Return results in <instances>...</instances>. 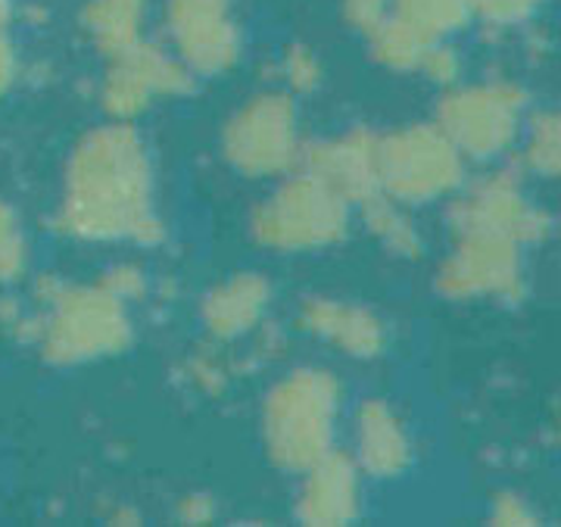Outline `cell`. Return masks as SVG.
<instances>
[{"mask_svg": "<svg viewBox=\"0 0 561 527\" xmlns=\"http://www.w3.org/2000/svg\"><path fill=\"white\" fill-rule=\"evenodd\" d=\"M57 228L76 241L157 247L165 225L153 197V162L128 122L88 131L66 165Z\"/></svg>", "mask_w": 561, "mask_h": 527, "instance_id": "6da1fadb", "label": "cell"}, {"mask_svg": "<svg viewBox=\"0 0 561 527\" xmlns=\"http://www.w3.org/2000/svg\"><path fill=\"white\" fill-rule=\"evenodd\" d=\"M41 316L32 319V341L54 365H84L116 356L131 344L128 303L103 284H38Z\"/></svg>", "mask_w": 561, "mask_h": 527, "instance_id": "7a4b0ae2", "label": "cell"}, {"mask_svg": "<svg viewBox=\"0 0 561 527\" xmlns=\"http://www.w3.org/2000/svg\"><path fill=\"white\" fill-rule=\"evenodd\" d=\"M343 385L334 371L302 365L272 385L262 400L265 456L284 471L302 474L334 449Z\"/></svg>", "mask_w": 561, "mask_h": 527, "instance_id": "3957f363", "label": "cell"}, {"mask_svg": "<svg viewBox=\"0 0 561 527\" xmlns=\"http://www.w3.org/2000/svg\"><path fill=\"white\" fill-rule=\"evenodd\" d=\"M350 203L337 197L306 169L287 179L253 209L250 231L256 243L275 253H312L346 238Z\"/></svg>", "mask_w": 561, "mask_h": 527, "instance_id": "277c9868", "label": "cell"}, {"mask_svg": "<svg viewBox=\"0 0 561 527\" xmlns=\"http://www.w3.org/2000/svg\"><path fill=\"white\" fill-rule=\"evenodd\" d=\"M221 153L247 179H278L300 165V110L287 91H262L221 131Z\"/></svg>", "mask_w": 561, "mask_h": 527, "instance_id": "5b68a950", "label": "cell"}, {"mask_svg": "<svg viewBox=\"0 0 561 527\" xmlns=\"http://www.w3.org/2000/svg\"><path fill=\"white\" fill-rule=\"evenodd\" d=\"M465 157L434 125H405L378 141L381 191L400 203H431L453 194L465 175Z\"/></svg>", "mask_w": 561, "mask_h": 527, "instance_id": "8992f818", "label": "cell"}, {"mask_svg": "<svg viewBox=\"0 0 561 527\" xmlns=\"http://www.w3.org/2000/svg\"><path fill=\"white\" fill-rule=\"evenodd\" d=\"M524 91L508 81L449 91L437 106V125L468 160H493L518 138Z\"/></svg>", "mask_w": 561, "mask_h": 527, "instance_id": "52a82bcc", "label": "cell"}, {"mask_svg": "<svg viewBox=\"0 0 561 527\" xmlns=\"http://www.w3.org/2000/svg\"><path fill=\"white\" fill-rule=\"evenodd\" d=\"M194 88V72L153 41H140L110 60L101 88L103 110L116 122H128L150 110L160 98H181Z\"/></svg>", "mask_w": 561, "mask_h": 527, "instance_id": "ba28073f", "label": "cell"}, {"mask_svg": "<svg viewBox=\"0 0 561 527\" xmlns=\"http://www.w3.org/2000/svg\"><path fill=\"white\" fill-rule=\"evenodd\" d=\"M165 35L194 76H221L241 57L231 0H165Z\"/></svg>", "mask_w": 561, "mask_h": 527, "instance_id": "9c48e42d", "label": "cell"}, {"mask_svg": "<svg viewBox=\"0 0 561 527\" xmlns=\"http://www.w3.org/2000/svg\"><path fill=\"white\" fill-rule=\"evenodd\" d=\"M522 243L502 234H456V250L437 272V290L449 300L522 294Z\"/></svg>", "mask_w": 561, "mask_h": 527, "instance_id": "30bf717a", "label": "cell"}, {"mask_svg": "<svg viewBox=\"0 0 561 527\" xmlns=\"http://www.w3.org/2000/svg\"><path fill=\"white\" fill-rule=\"evenodd\" d=\"M453 234H502L518 243L540 241L549 231V219L534 203L524 197V191L512 175H490L478 182L461 201L449 209Z\"/></svg>", "mask_w": 561, "mask_h": 527, "instance_id": "8fae6325", "label": "cell"}, {"mask_svg": "<svg viewBox=\"0 0 561 527\" xmlns=\"http://www.w3.org/2000/svg\"><path fill=\"white\" fill-rule=\"evenodd\" d=\"M378 135L353 128L346 135L302 147L300 169L328 184L337 197L359 206L368 197L381 194V172H378Z\"/></svg>", "mask_w": 561, "mask_h": 527, "instance_id": "7c38bea8", "label": "cell"}, {"mask_svg": "<svg viewBox=\"0 0 561 527\" xmlns=\"http://www.w3.org/2000/svg\"><path fill=\"white\" fill-rule=\"evenodd\" d=\"M362 515V471L341 449H331L302 471L297 518L309 527L353 525Z\"/></svg>", "mask_w": 561, "mask_h": 527, "instance_id": "4fadbf2b", "label": "cell"}, {"mask_svg": "<svg viewBox=\"0 0 561 527\" xmlns=\"http://www.w3.org/2000/svg\"><path fill=\"white\" fill-rule=\"evenodd\" d=\"M300 328L350 359H375L387 346V328L381 319L371 309L337 297L302 300Z\"/></svg>", "mask_w": 561, "mask_h": 527, "instance_id": "5bb4252c", "label": "cell"}, {"mask_svg": "<svg viewBox=\"0 0 561 527\" xmlns=\"http://www.w3.org/2000/svg\"><path fill=\"white\" fill-rule=\"evenodd\" d=\"M353 462L368 478H400L412 466V440L402 419L383 403L368 400L353 425Z\"/></svg>", "mask_w": 561, "mask_h": 527, "instance_id": "9a60e30c", "label": "cell"}, {"mask_svg": "<svg viewBox=\"0 0 561 527\" xmlns=\"http://www.w3.org/2000/svg\"><path fill=\"white\" fill-rule=\"evenodd\" d=\"M272 303V284L256 272H238L203 300V324L216 341H238L256 331Z\"/></svg>", "mask_w": 561, "mask_h": 527, "instance_id": "2e32d148", "label": "cell"}, {"mask_svg": "<svg viewBox=\"0 0 561 527\" xmlns=\"http://www.w3.org/2000/svg\"><path fill=\"white\" fill-rule=\"evenodd\" d=\"M84 32L106 60L125 54L144 41L147 25V0H91L84 7Z\"/></svg>", "mask_w": 561, "mask_h": 527, "instance_id": "e0dca14e", "label": "cell"}, {"mask_svg": "<svg viewBox=\"0 0 561 527\" xmlns=\"http://www.w3.org/2000/svg\"><path fill=\"white\" fill-rule=\"evenodd\" d=\"M405 203L393 201L387 194H375L365 203H359L362 222L368 225V231L393 253V256H419L421 253V234L412 225V219L402 209Z\"/></svg>", "mask_w": 561, "mask_h": 527, "instance_id": "ac0fdd59", "label": "cell"}, {"mask_svg": "<svg viewBox=\"0 0 561 527\" xmlns=\"http://www.w3.org/2000/svg\"><path fill=\"white\" fill-rule=\"evenodd\" d=\"M434 41L424 38L419 28H412L409 22H402L400 16H387V20L368 35V47H371V57L383 62L387 69H419L424 50L431 47Z\"/></svg>", "mask_w": 561, "mask_h": 527, "instance_id": "d6986e66", "label": "cell"}, {"mask_svg": "<svg viewBox=\"0 0 561 527\" xmlns=\"http://www.w3.org/2000/svg\"><path fill=\"white\" fill-rule=\"evenodd\" d=\"M393 16L419 28L424 38L440 41L474 16L471 0H393Z\"/></svg>", "mask_w": 561, "mask_h": 527, "instance_id": "ffe728a7", "label": "cell"}, {"mask_svg": "<svg viewBox=\"0 0 561 527\" xmlns=\"http://www.w3.org/2000/svg\"><path fill=\"white\" fill-rule=\"evenodd\" d=\"M527 165L540 175L561 179V110L556 113H542L530 125L527 135Z\"/></svg>", "mask_w": 561, "mask_h": 527, "instance_id": "44dd1931", "label": "cell"}, {"mask_svg": "<svg viewBox=\"0 0 561 527\" xmlns=\"http://www.w3.org/2000/svg\"><path fill=\"white\" fill-rule=\"evenodd\" d=\"M28 272V241L20 216L0 197V284H16Z\"/></svg>", "mask_w": 561, "mask_h": 527, "instance_id": "7402d4cb", "label": "cell"}, {"mask_svg": "<svg viewBox=\"0 0 561 527\" xmlns=\"http://www.w3.org/2000/svg\"><path fill=\"white\" fill-rule=\"evenodd\" d=\"M278 72L290 94H309V91H316L321 84V76H324L319 57L309 47H302V44H290L284 50Z\"/></svg>", "mask_w": 561, "mask_h": 527, "instance_id": "603a6c76", "label": "cell"}, {"mask_svg": "<svg viewBox=\"0 0 561 527\" xmlns=\"http://www.w3.org/2000/svg\"><path fill=\"white\" fill-rule=\"evenodd\" d=\"M540 0H471V10L493 25H518L537 13Z\"/></svg>", "mask_w": 561, "mask_h": 527, "instance_id": "cb8c5ba5", "label": "cell"}, {"mask_svg": "<svg viewBox=\"0 0 561 527\" xmlns=\"http://www.w3.org/2000/svg\"><path fill=\"white\" fill-rule=\"evenodd\" d=\"M421 72L427 76L431 81H437V84H453V81L459 79L461 72V60L459 54L449 47V44H440V41H434L427 50H424V57H421Z\"/></svg>", "mask_w": 561, "mask_h": 527, "instance_id": "d4e9b609", "label": "cell"}, {"mask_svg": "<svg viewBox=\"0 0 561 527\" xmlns=\"http://www.w3.org/2000/svg\"><path fill=\"white\" fill-rule=\"evenodd\" d=\"M393 13V0H343V16L365 38Z\"/></svg>", "mask_w": 561, "mask_h": 527, "instance_id": "484cf974", "label": "cell"}, {"mask_svg": "<svg viewBox=\"0 0 561 527\" xmlns=\"http://www.w3.org/2000/svg\"><path fill=\"white\" fill-rule=\"evenodd\" d=\"M101 284L106 287V290H113V294H116L119 300H125L128 306L147 294V275L140 272L138 265H131V263L113 265V268L103 275Z\"/></svg>", "mask_w": 561, "mask_h": 527, "instance_id": "4316f807", "label": "cell"}, {"mask_svg": "<svg viewBox=\"0 0 561 527\" xmlns=\"http://www.w3.org/2000/svg\"><path fill=\"white\" fill-rule=\"evenodd\" d=\"M490 525L496 527H534L537 525V515L530 512V506L518 500L515 493H500L493 500L490 508Z\"/></svg>", "mask_w": 561, "mask_h": 527, "instance_id": "83f0119b", "label": "cell"}, {"mask_svg": "<svg viewBox=\"0 0 561 527\" xmlns=\"http://www.w3.org/2000/svg\"><path fill=\"white\" fill-rule=\"evenodd\" d=\"M191 381L201 387V390H206V393H219V390H225L228 371H225L219 356L201 353V356L191 359Z\"/></svg>", "mask_w": 561, "mask_h": 527, "instance_id": "f1b7e54d", "label": "cell"}, {"mask_svg": "<svg viewBox=\"0 0 561 527\" xmlns=\"http://www.w3.org/2000/svg\"><path fill=\"white\" fill-rule=\"evenodd\" d=\"M175 515H179L181 525H213L219 515V506L209 493H187L179 500Z\"/></svg>", "mask_w": 561, "mask_h": 527, "instance_id": "f546056e", "label": "cell"}, {"mask_svg": "<svg viewBox=\"0 0 561 527\" xmlns=\"http://www.w3.org/2000/svg\"><path fill=\"white\" fill-rule=\"evenodd\" d=\"M20 76V60H16V50H13V44L3 38V32H0V94H7L10 91V84L16 81Z\"/></svg>", "mask_w": 561, "mask_h": 527, "instance_id": "4dcf8cb0", "label": "cell"}, {"mask_svg": "<svg viewBox=\"0 0 561 527\" xmlns=\"http://www.w3.org/2000/svg\"><path fill=\"white\" fill-rule=\"evenodd\" d=\"M110 522H113V525H138V512H131V508H116V512L110 515Z\"/></svg>", "mask_w": 561, "mask_h": 527, "instance_id": "1f68e13d", "label": "cell"}, {"mask_svg": "<svg viewBox=\"0 0 561 527\" xmlns=\"http://www.w3.org/2000/svg\"><path fill=\"white\" fill-rule=\"evenodd\" d=\"M10 13H13V3L10 0H0V32H3V25L10 20Z\"/></svg>", "mask_w": 561, "mask_h": 527, "instance_id": "d6a6232c", "label": "cell"}]
</instances>
